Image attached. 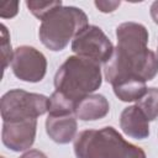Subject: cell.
Here are the masks:
<instances>
[{"label": "cell", "mask_w": 158, "mask_h": 158, "mask_svg": "<svg viewBox=\"0 0 158 158\" xmlns=\"http://www.w3.org/2000/svg\"><path fill=\"white\" fill-rule=\"evenodd\" d=\"M101 83L100 64L79 56L68 57L54 75L56 91L62 93L75 104L98 90Z\"/></svg>", "instance_id": "3957f363"}, {"label": "cell", "mask_w": 158, "mask_h": 158, "mask_svg": "<svg viewBox=\"0 0 158 158\" xmlns=\"http://www.w3.org/2000/svg\"><path fill=\"white\" fill-rule=\"evenodd\" d=\"M77 120L73 115L56 116L48 115L46 118V132L49 138L59 144L69 143L75 139L77 135Z\"/></svg>", "instance_id": "30bf717a"}, {"label": "cell", "mask_w": 158, "mask_h": 158, "mask_svg": "<svg viewBox=\"0 0 158 158\" xmlns=\"http://www.w3.org/2000/svg\"><path fill=\"white\" fill-rule=\"evenodd\" d=\"M146 81L139 79H128L122 80L112 85V90L115 95L125 102L130 101H138L146 93H147Z\"/></svg>", "instance_id": "7c38bea8"}, {"label": "cell", "mask_w": 158, "mask_h": 158, "mask_svg": "<svg viewBox=\"0 0 158 158\" xmlns=\"http://www.w3.org/2000/svg\"><path fill=\"white\" fill-rule=\"evenodd\" d=\"M110 111L107 99L101 94H90L75 104L74 116L81 121H95L105 117Z\"/></svg>", "instance_id": "8fae6325"}, {"label": "cell", "mask_w": 158, "mask_h": 158, "mask_svg": "<svg viewBox=\"0 0 158 158\" xmlns=\"http://www.w3.org/2000/svg\"><path fill=\"white\" fill-rule=\"evenodd\" d=\"M19 158H47V156L38 149H30L25 152L22 156H20Z\"/></svg>", "instance_id": "d6986e66"}, {"label": "cell", "mask_w": 158, "mask_h": 158, "mask_svg": "<svg viewBox=\"0 0 158 158\" xmlns=\"http://www.w3.org/2000/svg\"><path fill=\"white\" fill-rule=\"evenodd\" d=\"M26 6L33 16L42 21L53 10L63 6V4L60 0H27Z\"/></svg>", "instance_id": "9a60e30c"}, {"label": "cell", "mask_w": 158, "mask_h": 158, "mask_svg": "<svg viewBox=\"0 0 158 158\" xmlns=\"http://www.w3.org/2000/svg\"><path fill=\"white\" fill-rule=\"evenodd\" d=\"M86 26H89L88 16L81 9L59 6L42 20L38 37L44 47L53 52H59Z\"/></svg>", "instance_id": "277c9868"}, {"label": "cell", "mask_w": 158, "mask_h": 158, "mask_svg": "<svg viewBox=\"0 0 158 158\" xmlns=\"http://www.w3.org/2000/svg\"><path fill=\"white\" fill-rule=\"evenodd\" d=\"M72 51L79 57L105 64L114 52V46L100 27L89 25L72 41Z\"/></svg>", "instance_id": "8992f818"}, {"label": "cell", "mask_w": 158, "mask_h": 158, "mask_svg": "<svg viewBox=\"0 0 158 158\" xmlns=\"http://www.w3.org/2000/svg\"><path fill=\"white\" fill-rule=\"evenodd\" d=\"M94 4H95V6L99 11L107 14V12L115 11L120 6L121 2L120 1H112V0H109V1L107 0H96Z\"/></svg>", "instance_id": "ac0fdd59"}, {"label": "cell", "mask_w": 158, "mask_h": 158, "mask_svg": "<svg viewBox=\"0 0 158 158\" xmlns=\"http://www.w3.org/2000/svg\"><path fill=\"white\" fill-rule=\"evenodd\" d=\"M120 127L125 135L135 139H144L149 136V121L136 106H127L120 115Z\"/></svg>", "instance_id": "9c48e42d"}, {"label": "cell", "mask_w": 158, "mask_h": 158, "mask_svg": "<svg viewBox=\"0 0 158 158\" xmlns=\"http://www.w3.org/2000/svg\"><path fill=\"white\" fill-rule=\"evenodd\" d=\"M19 6H20L19 1H6V2L1 4V7H0L1 19H12V17H15L19 12Z\"/></svg>", "instance_id": "e0dca14e"}, {"label": "cell", "mask_w": 158, "mask_h": 158, "mask_svg": "<svg viewBox=\"0 0 158 158\" xmlns=\"http://www.w3.org/2000/svg\"><path fill=\"white\" fill-rule=\"evenodd\" d=\"M14 75L28 83L41 81L47 72V59L42 52L31 46H20L14 51L11 62Z\"/></svg>", "instance_id": "52a82bcc"}, {"label": "cell", "mask_w": 158, "mask_h": 158, "mask_svg": "<svg viewBox=\"0 0 158 158\" xmlns=\"http://www.w3.org/2000/svg\"><path fill=\"white\" fill-rule=\"evenodd\" d=\"M1 31V54H2V69L5 70L7 65L12 62L14 52L11 49V42H10V35L4 23L0 25Z\"/></svg>", "instance_id": "2e32d148"}, {"label": "cell", "mask_w": 158, "mask_h": 158, "mask_svg": "<svg viewBox=\"0 0 158 158\" xmlns=\"http://www.w3.org/2000/svg\"><path fill=\"white\" fill-rule=\"evenodd\" d=\"M136 106L146 115L148 121L156 120L158 117V88H148Z\"/></svg>", "instance_id": "5bb4252c"}, {"label": "cell", "mask_w": 158, "mask_h": 158, "mask_svg": "<svg viewBox=\"0 0 158 158\" xmlns=\"http://www.w3.org/2000/svg\"><path fill=\"white\" fill-rule=\"evenodd\" d=\"M149 12H151V16H152L153 21L158 25V0L154 1V2L151 5V10H149Z\"/></svg>", "instance_id": "ffe728a7"}, {"label": "cell", "mask_w": 158, "mask_h": 158, "mask_svg": "<svg viewBox=\"0 0 158 158\" xmlns=\"http://www.w3.org/2000/svg\"><path fill=\"white\" fill-rule=\"evenodd\" d=\"M75 102L64 96L59 91H54L49 96L48 102V115L64 116V115H74Z\"/></svg>", "instance_id": "4fadbf2b"}, {"label": "cell", "mask_w": 158, "mask_h": 158, "mask_svg": "<svg viewBox=\"0 0 158 158\" xmlns=\"http://www.w3.org/2000/svg\"><path fill=\"white\" fill-rule=\"evenodd\" d=\"M77 158H147L144 151L127 142L114 127L81 131L74 139Z\"/></svg>", "instance_id": "7a4b0ae2"}, {"label": "cell", "mask_w": 158, "mask_h": 158, "mask_svg": "<svg viewBox=\"0 0 158 158\" xmlns=\"http://www.w3.org/2000/svg\"><path fill=\"white\" fill-rule=\"evenodd\" d=\"M37 120H26L19 122H2V143L14 152L28 149L36 138Z\"/></svg>", "instance_id": "ba28073f"}, {"label": "cell", "mask_w": 158, "mask_h": 158, "mask_svg": "<svg viewBox=\"0 0 158 158\" xmlns=\"http://www.w3.org/2000/svg\"><path fill=\"white\" fill-rule=\"evenodd\" d=\"M148 31L138 22H123L116 28L117 46L104 64V77L111 85L128 79L152 80L158 73V56L148 44Z\"/></svg>", "instance_id": "6da1fadb"}, {"label": "cell", "mask_w": 158, "mask_h": 158, "mask_svg": "<svg viewBox=\"0 0 158 158\" xmlns=\"http://www.w3.org/2000/svg\"><path fill=\"white\" fill-rule=\"evenodd\" d=\"M49 98L28 93L22 89H12L1 96L0 112L4 122H19L33 120L48 112Z\"/></svg>", "instance_id": "5b68a950"}, {"label": "cell", "mask_w": 158, "mask_h": 158, "mask_svg": "<svg viewBox=\"0 0 158 158\" xmlns=\"http://www.w3.org/2000/svg\"><path fill=\"white\" fill-rule=\"evenodd\" d=\"M157 51H158V48H157Z\"/></svg>", "instance_id": "44dd1931"}]
</instances>
